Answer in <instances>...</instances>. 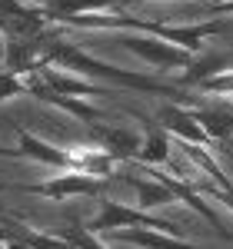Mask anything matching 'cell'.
Listing matches in <instances>:
<instances>
[{
	"instance_id": "9c48e42d",
	"label": "cell",
	"mask_w": 233,
	"mask_h": 249,
	"mask_svg": "<svg viewBox=\"0 0 233 249\" xmlns=\"http://www.w3.org/2000/svg\"><path fill=\"white\" fill-rule=\"evenodd\" d=\"M17 150L27 160L34 163H43V166H57V170H74V156L70 150H63L50 140H40L37 133H30L27 126H17Z\"/></svg>"
},
{
	"instance_id": "603a6c76",
	"label": "cell",
	"mask_w": 233,
	"mask_h": 249,
	"mask_svg": "<svg viewBox=\"0 0 233 249\" xmlns=\"http://www.w3.org/2000/svg\"><path fill=\"white\" fill-rule=\"evenodd\" d=\"M17 156H23L17 146H3V143H0V160H17Z\"/></svg>"
},
{
	"instance_id": "83f0119b",
	"label": "cell",
	"mask_w": 233,
	"mask_h": 249,
	"mask_svg": "<svg viewBox=\"0 0 233 249\" xmlns=\"http://www.w3.org/2000/svg\"><path fill=\"white\" fill-rule=\"evenodd\" d=\"M0 249H7V246H3V243H0Z\"/></svg>"
},
{
	"instance_id": "8fae6325",
	"label": "cell",
	"mask_w": 233,
	"mask_h": 249,
	"mask_svg": "<svg viewBox=\"0 0 233 249\" xmlns=\"http://www.w3.org/2000/svg\"><path fill=\"white\" fill-rule=\"evenodd\" d=\"M107 236L116 239V243L136 246V249H196L183 236H170V232H160V230H114Z\"/></svg>"
},
{
	"instance_id": "ac0fdd59",
	"label": "cell",
	"mask_w": 233,
	"mask_h": 249,
	"mask_svg": "<svg viewBox=\"0 0 233 249\" xmlns=\"http://www.w3.org/2000/svg\"><path fill=\"white\" fill-rule=\"evenodd\" d=\"M120 0H47V17L50 20H70L80 14H97V10H116Z\"/></svg>"
},
{
	"instance_id": "2e32d148",
	"label": "cell",
	"mask_w": 233,
	"mask_h": 249,
	"mask_svg": "<svg viewBox=\"0 0 233 249\" xmlns=\"http://www.w3.org/2000/svg\"><path fill=\"white\" fill-rule=\"evenodd\" d=\"M74 173H87V176H97V179H110L114 176V156L103 153L100 146H74Z\"/></svg>"
},
{
	"instance_id": "d6986e66",
	"label": "cell",
	"mask_w": 233,
	"mask_h": 249,
	"mask_svg": "<svg viewBox=\"0 0 233 249\" xmlns=\"http://www.w3.org/2000/svg\"><path fill=\"white\" fill-rule=\"evenodd\" d=\"M54 236H60L63 243L70 249H107L103 243H100V236H94V232L87 230L83 223H77V219H67V223H60V226H54Z\"/></svg>"
},
{
	"instance_id": "3957f363",
	"label": "cell",
	"mask_w": 233,
	"mask_h": 249,
	"mask_svg": "<svg viewBox=\"0 0 233 249\" xmlns=\"http://www.w3.org/2000/svg\"><path fill=\"white\" fill-rule=\"evenodd\" d=\"M116 43L123 50H130L136 60L150 63V67H160V70H187L194 53L183 50V47H174L167 40H156V37H136V34H116Z\"/></svg>"
},
{
	"instance_id": "7c38bea8",
	"label": "cell",
	"mask_w": 233,
	"mask_h": 249,
	"mask_svg": "<svg viewBox=\"0 0 233 249\" xmlns=\"http://www.w3.org/2000/svg\"><path fill=\"white\" fill-rule=\"evenodd\" d=\"M190 113H194L196 126L207 133L210 143H216V140H233V110L214 107V103H194Z\"/></svg>"
},
{
	"instance_id": "7402d4cb",
	"label": "cell",
	"mask_w": 233,
	"mask_h": 249,
	"mask_svg": "<svg viewBox=\"0 0 233 249\" xmlns=\"http://www.w3.org/2000/svg\"><path fill=\"white\" fill-rule=\"evenodd\" d=\"M200 196H210V199H216L220 206H227V210H233V193H223V190H216V186H194Z\"/></svg>"
},
{
	"instance_id": "44dd1931",
	"label": "cell",
	"mask_w": 233,
	"mask_h": 249,
	"mask_svg": "<svg viewBox=\"0 0 233 249\" xmlns=\"http://www.w3.org/2000/svg\"><path fill=\"white\" fill-rule=\"evenodd\" d=\"M17 93H27V80L3 70V73H0V103H3V100H14Z\"/></svg>"
},
{
	"instance_id": "277c9868",
	"label": "cell",
	"mask_w": 233,
	"mask_h": 249,
	"mask_svg": "<svg viewBox=\"0 0 233 249\" xmlns=\"http://www.w3.org/2000/svg\"><path fill=\"white\" fill-rule=\"evenodd\" d=\"M110 186V179H97V176H87V173H60L47 183H27V186H14L20 193H34V196H47V199H70V196H103Z\"/></svg>"
},
{
	"instance_id": "4fadbf2b",
	"label": "cell",
	"mask_w": 233,
	"mask_h": 249,
	"mask_svg": "<svg viewBox=\"0 0 233 249\" xmlns=\"http://www.w3.org/2000/svg\"><path fill=\"white\" fill-rule=\"evenodd\" d=\"M50 90H57V93L63 96H80V100H90V96H100V93H107L100 83H94V80H80L74 77V73H67V70H57V67H40V73H37Z\"/></svg>"
},
{
	"instance_id": "e0dca14e",
	"label": "cell",
	"mask_w": 233,
	"mask_h": 249,
	"mask_svg": "<svg viewBox=\"0 0 233 249\" xmlns=\"http://www.w3.org/2000/svg\"><path fill=\"white\" fill-rule=\"evenodd\" d=\"M180 150L190 156L196 163V170H203L210 179H214V186L216 190H223V193H233V179L223 173V166L216 163V156L210 153V146H196V143H180Z\"/></svg>"
},
{
	"instance_id": "9a60e30c",
	"label": "cell",
	"mask_w": 233,
	"mask_h": 249,
	"mask_svg": "<svg viewBox=\"0 0 233 249\" xmlns=\"http://www.w3.org/2000/svg\"><path fill=\"white\" fill-rule=\"evenodd\" d=\"M233 70V50L227 53H203V57H194L190 67L180 73V87H200L203 80L216 77V73H227Z\"/></svg>"
},
{
	"instance_id": "52a82bcc",
	"label": "cell",
	"mask_w": 233,
	"mask_h": 249,
	"mask_svg": "<svg viewBox=\"0 0 233 249\" xmlns=\"http://www.w3.org/2000/svg\"><path fill=\"white\" fill-rule=\"evenodd\" d=\"M156 123H160L167 133L174 136L176 143H196V146H210L207 133L196 126V120H194V113H190V107H183V103H170V100H163V103L156 107Z\"/></svg>"
},
{
	"instance_id": "ba28073f",
	"label": "cell",
	"mask_w": 233,
	"mask_h": 249,
	"mask_svg": "<svg viewBox=\"0 0 233 249\" xmlns=\"http://www.w3.org/2000/svg\"><path fill=\"white\" fill-rule=\"evenodd\" d=\"M90 133H94V146H100L103 153H110L116 163H134L140 146H143V136L140 133L123 130V126H110V123H94Z\"/></svg>"
},
{
	"instance_id": "5b68a950",
	"label": "cell",
	"mask_w": 233,
	"mask_h": 249,
	"mask_svg": "<svg viewBox=\"0 0 233 249\" xmlns=\"http://www.w3.org/2000/svg\"><path fill=\"white\" fill-rule=\"evenodd\" d=\"M47 7H34L27 0H0V34L7 40H27L47 30Z\"/></svg>"
},
{
	"instance_id": "484cf974",
	"label": "cell",
	"mask_w": 233,
	"mask_h": 249,
	"mask_svg": "<svg viewBox=\"0 0 233 249\" xmlns=\"http://www.w3.org/2000/svg\"><path fill=\"white\" fill-rule=\"evenodd\" d=\"M227 3H233V0H214L210 7H227Z\"/></svg>"
},
{
	"instance_id": "4316f807",
	"label": "cell",
	"mask_w": 233,
	"mask_h": 249,
	"mask_svg": "<svg viewBox=\"0 0 233 249\" xmlns=\"http://www.w3.org/2000/svg\"><path fill=\"white\" fill-rule=\"evenodd\" d=\"M223 239H230V243H233V232H227V236H223Z\"/></svg>"
},
{
	"instance_id": "d4e9b609",
	"label": "cell",
	"mask_w": 233,
	"mask_h": 249,
	"mask_svg": "<svg viewBox=\"0 0 233 249\" xmlns=\"http://www.w3.org/2000/svg\"><path fill=\"white\" fill-rule=\"evenodd\" d=\"M130 3H140V0H120V7H116V10H123V7H130Z\"/></svg>"
},
{
	"instance_id": "30bf717a",
	"label": "cell",
	"mask_w": 233,
	"mask_h": 249,
	"mask_svg": "<svg viewBox=\"0 0 233 249\" xmlns=\"http://www.w3.org/2000/svg\"><path fill=\"white\" fill-rule=\"evenodd\" d=\"M150 179H140V176H127V183L134 186L136 193V203H140V210H160V206H170V203H176V193L167 186V179L160 176V173L150 166Z\"/></svg>"
},
{
	"instance_id": "ffe728a7",
	"label": "cell",
	"mask_w": 233,
	"mask_h": 249,
	"mask_svg": "<svg viewBox=\"0 0 233 249\" xmlns=\"http://www.w3.org/2000/svg\"><path fill=\"white\" fill-rule=\"evenodd\" d=\"M196 90H200V93H207V96H230L233 93V70L216 73V77H210V80H203Z\"/></svg>"
},
{
	"instance_id": "7a4b0ae2",
	"label": "cell",
	"mask_w": 233,
	"mask_h": 249,
	"mask_svg": "<svg viewBox=\"0 0 233 249\" xmlns=\"http://www.w3.org/2000/svg\"><path fill=\"white\" fill-rule=\"evenodd\" d=\"M94 236H107L114 230H160V232H170V236H180V226L160 219L154 213L140 210V206H127V203H116V199H103L100 203L97 216L90 223H83Z\"/></svg>"
},
{
	"instance_id": "8992f818",
	"label": "cell",
	"mask_w": 233,
	"mask_h": 249,
	"mask_svg": "<svg viewBox=\"0 0 233 249\" xmlns=\"http://www.w3.org/2000/svg\"><path fill=\"white\" fill-rule=\"evenodd\" d=\"M27 93H34L37 100H43L47 107H57L63 113L77 116L80 123H87V126H94V123H103V110H97L90 100H80V96H63L57 90H50L43 80L34 73V77H27Z\"/></svg>"
},
{
	"instance_id": "5bb4252c",
	"label": "cell",
	"mask_w": 233,
	"mask_h": 249,
	"mask_svg": "<svg viewBox=\"0 0 233 249\" xmlns=\"http://www.w3.org/2000/svg\"><path fill=\"white\" fill-rule=\"evenodd\" d=\"M170 143H174V136L167 133L156 120H150L147 130H143V146H140V153H136L134 163H143V166H167V163H170Z\"/></svg>"
},
{
	"instance_id": "cb8c5ba5",
	"label": "cell",
	"mask_w": 233,
	"mask_h": 249,
	"mask_svg": "<svg viewBox=\"0 0 233 249\" xmlns=\"http://www.w3.org/2000/svg\"><path fill=\"white\" fill-rule=\"evenodd\" d=\"M207 14H210V17H214V14H216V17H230L233 3H227V7H207Z\"/></svg>"
},
{
	"instance_id": "6da1fadb",
	"label": "cell",
	"mask_w": 233,
	"mask_h": 249,
	"mask_svg": "<svg viewBox=\"0 0 233 249\" xmlns=\"http://www.w3.org/2000/svg\"><path fill=\"white\" fill-rule=\"evenodd\" d=\"M54 63H63L70 70H77L83 77H103L123 87V90H140V93H154L160 100H170V103H183V107H194V96L187 93L180 83H163V80L154 77H143V73H134V70H120L107 60L90 57L87 50H80L77 43L70 40H50L47 50H43V67H54Z\"/></svg>"
}]
</instances>
